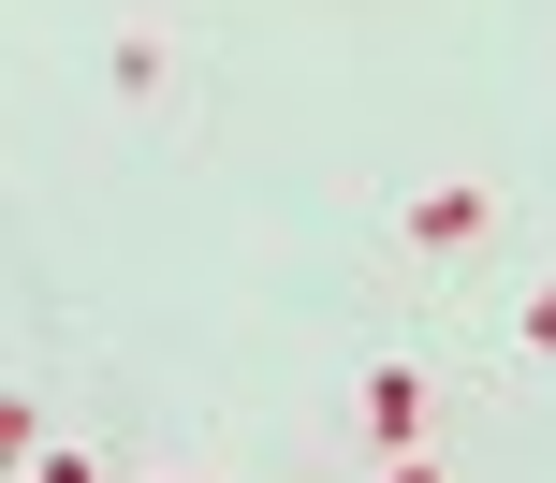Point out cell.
<instances>
[{
	"label": "cell",
	"instance_id": "cell-2",
	"mask_svg": "<svg viewBox=\"0 0 556 483\" xmlns=\"http://www.w3.org/2000/svg\"><path fill=\"white\" fill-rule=\"evenodd\" d=\"M366 440H425V367H366Z\"/></svg>",
	"mask_w": 556,
	"mask_h": 483
},
{
	"label": "cell",
	"instance_id": "cell-4",
	"mask_svg": "<svg viewBox=\"0 0 556 483\" xmlns=\"http://www.w3.org/2000/svg\"><path fill=\"white\" fill-rule=\"evenodd\" d=\"M45 483H88V455H59V469H45Z\"/></svg>",
	"mask_w": 556,
	"mask_h": 483
},
{
	"label": "cell",
	"instance_id": "cell-1",
	"mask_svg": "<svg viewBox=\"0 0 556 483\" xmlns=\"http://www.w3.org/2000/svg\"><path fill=\"white\" fill-rule=\"evenodd\" d=\"M483 220H498V191H483V176H440V191L395 205V234H410V250H483Z\"/></svg>",
	"mask_w": 556,
	"mask_h": 483
},
{
	"label": "cell",
	"instance_id": "cell-3",
	"mask_svg": "<svg viewBox=\"0 0 556 483\" xmlns=\"http://www.w3.org/2000/svg\"><path fill=\"white\" fill-rule=\"evenodd\" d=\"M528 352H556V279H542V293H528Z\"/></svg>",
	"mask_w": 556,
	"mask_h": 483
},
{
	"label": "cell",
	"instance_id": "cell-5",
	"mask_svg": "<svg viewBox=\"0 0 556 483\" xmlns=\"http://www.w3.org/2000/svg\"><path fill=\"white\" fill-rule=\"evenodd\" d=\"M395 483H440V469H425V455H410V469H395Z\"/></svg>",
	"mask_w": 556,
	"mask_h": 483
}]
</instances>
